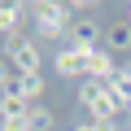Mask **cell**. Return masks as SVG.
Segmentation results:
<instances>
[{
  "label": "cell",
  "instance_id": "4fadbf2b",
  "mask_svg": "<svg viewBox=\"0 0 131 131\" xmlns=\"http://www.w3.org/2000/svg\"><path fill=\"white\" fill-rule=\"evenodd\" d=\"M70 131H118V122H92V118H83V122L70 127Z\"/></svg>",
  "mask_w": 131,
  "mask_h": 131
},
{
  "label": "cell",
  "instance_id": "9a60e30c",
  "mask_svg": "<svg viewBox=\"0 0 131 131\" xmlns=\"http://www.w3.org/2000/svg\"><path fill=\"white\" fill-rule=\"evenodd\" d=\"M127 22H131V5H127Z\"/></svg>",
  "mask_w": 131,
  "mask_h": 131
},
{
  "label": "cell",
  "instance_id": "30bf717a",
  "mask_svg": "<svg viewBox=\"0 0 131 131\" xmlns=\"http://www.w3.org/2000/svg\"><path fill=\"white\" fill-rule=\"evenodd\" d=\"M31 109H35V105H26L22 96H13V92H0V122H18V118H31Z\"/></svg>",
  "mask_w": 131,
  "mask_h": 131
},
{
  "label": "cell",
  "instance_id": "5b68a950",
  "mask_svg": "<svg viewBox=\"0 0 131 131\" xmlns=\"http://www.w3.org/2000/svg\"><path fill=\"white\" fill-rule=\"evenodd\" d=\"M52 70H57L61 79H83V74H88V52L61 44V48L52 52Z\"/></svg>",
  "mask_w": 131,
  "mask_h": 131
},
{
  "label": "cell",
  "instance_id": "6da1fadb",
  "mask_svg": "<svg viewBox=\"0 0 131 131\" xmlns=\"http://www.w3.org/2000/svg\"><path fill=\"white\" fill-rule=\"evenodd\" d=\"M79 105L88 109L92 122H118V114H122V101L114 96V88L109 83H92V79L79 83Z\"/></svg>",
  "mask_w": 131,
  "mask_h": 131
},
{
  "label": "cell",
  "instance_id": "2e32d148",
  "mask_svg": "<svg viewBox=\"0 0 131 131\" xmlns=\"http://www.w3.org/2000/svg\"><path fill=\"white\" fill-rule=\"evenodd\" d=\"M127 131H131V127H127Z\"/></svg>",
  "mask_w": 131,
  "mask_h": 131
},
{
  "label": "cell",
  "instance_id": "7c38bea8",
  "mask_svg": "<svg viewBox=\"0 0 131 131\" xmlns=\"http://www.w3.org/2000/svg\"><path fill=\"white\" fill-rule=\"evenodd\" d=\"M57 127V118H52V109H44V105H35L31 109V131H52Z\"/></svg>",
  "mask_w": 131,
  "mask_h": 131
},
{
  "label": "cell",
  "instance_id": "ba28073f",
  "mask_svg": "<svg viewBox=\"0 0 131 131\" xmlns=\"http://www.w3.org/2000/svg\"><path fill=\"white\" fill-rule=\"evenodd\" d=\"M101 48H105V52H114V57H127V52H131V22H127V18H122V22H109V26H105Z\"/></svg>",
  "mask_w": 131,
  "mask_h": 131
},
{
  "label": "cell",
  "instance_id": "3957f363",
  "mask_svg": "<svg viewBox=\"0 0 131 131\" xmlns=\"http://www.w3.org/2000/svg\"><path fill=\"white\" fill-rule=\"evenodd\" d=\"M5 61H9V70H13V74H39V66H44L35 39H26V35L5 39Z\"/></svg>",
  "mask_w": 131,
  "mask_h": 131
},
{
  "label": "cell",
  "instance_id": "7a4b0ae2",
  "mask_svg": "<svg viewBox=\"0 0 131 131\" xmlns=\"http://www.w3.org/2000/svg\"><path fill=\"white\" fill-rule=\"evenodd\" d=\"M31 22H35V35L39 39H66L70 35V5H57V0H39V5L31 9Z\"/></svg>",
  "mask_w": 131,
  "mask_h": 131
},
{
  "label": "cell",
  "instance_id": "9c48e42d",
  "mask_svg": "<svg viewBox=\"0 0 131 131\" xmlns=\"http://www.w3.org/2000/svg\"><path fill=\"white\" fill-rule=\"evenodd\" d=\"M22 22H26V5H18V0H5V5H0V35H5V39H13Z\"/></svg>",
  "mask_w": 131,
  "mask_h": 131
},
{
  "label": "cell",
  "instance_id": "5bb4252c",
  "mask_svg": "<svg viewBox=\"0 0 131 131\" xmlns=\"http://www.w3.org/2000/svg\"><path fill=\"white\" fill-rule=\"evenodd\" d=\"M9 79H13V70H9V61H5V57H0V92H5V88H9Z\"/></svg>",
  "mask_w": 131,
  "mask_h": 131
},
{
  "label": "cell",
  "instance_id": "52a82bcc",
  "mask_svg": "<svg viewBox=\"0 0 131 131\" xmlns=\"http://www.w3.org/2000/svg\"><path fill=\"white\" fill-rule=\"evenodd\" d=\"M5 92H13V96H22L26 105H39V96L48 92V83H44V74H13Z\"/></svg>",
  "mask_w": 131,
  "mask_h": 131
},
{
  "label": "cell",
  "instance_id": "277c9868",
  "mask_svg": "<svg viewBox=\"0 0 131 131\" xmlns=\"http://www.w3.org/2000/svg\"><path fill=\"white\" fill-rule=\"evenodd\" d=\"M101 39H105V26L92 22V18H74V22H70V35H66V44L79 48V52H96Z\"/></svg>",
  "mask_w": 131,
  "mask_h": 131
},
{
  "label": "cell",
  "instance_id": "8fae6325",
  "mask_svg": "<svg viewBox=\"0 0 131 131\" xmlns=\"http://www.w3.org/2000/svg\"><path fill=\"white\" fill-rule=\"evenodd\" d=\"M109 88H114V96L122 101V109H131V70H118V79H114Z\"/></svg>",
  "mask_w": 131,
  "mask_h": 131
},
{
  "label": "cell",
  "instance_id": "8992f818",
  "mask_svg": "<svg viewBox=\"0 0 131 131\" xmlns=\"http://www.w3.org/2000/svg\"><path fill=\"white\" fill-rule=\"evenodd\" d=\"M83 79H92V83H114V79H118V57L105 52V48L88 52V74H83Z\"/></svg>",
  "mask_w": 131,
  "mask_h": 131
}]
</instances>
